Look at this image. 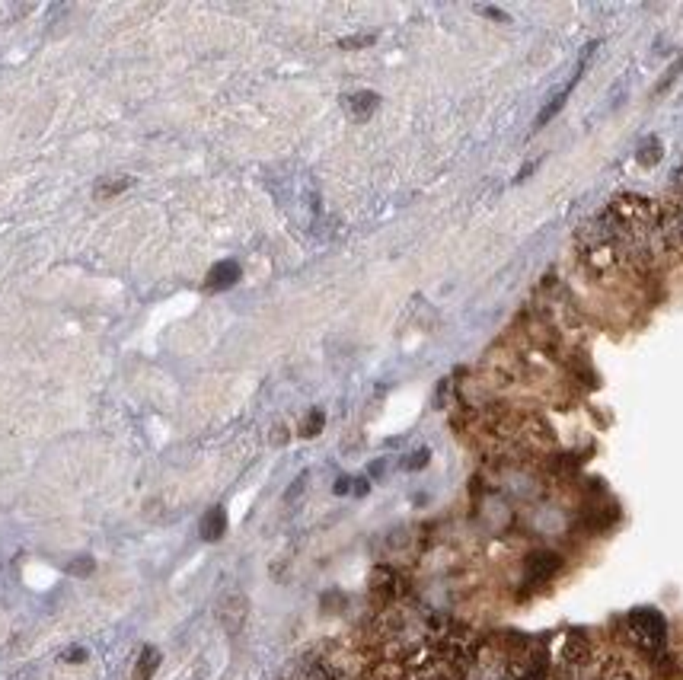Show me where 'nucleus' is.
I'll return each mask as SVG.
<instances>
[{
  "label": "nucleus",
  "instance_id": "f257e3e1",
  "mask_svg": "<svg viewBox=\"0 0 683 680\" xmlns=\"http://www.w3.org/2000/svg\"><path fill=\"white\" fill-rule=\"evenodd\" d=\"M629 636L639 648H645L649 655L661 652L664 642H668V626H664V617L658 610H632L626 620Z\"/></svg>",
  "mask_w": 683,
  "mask_h": 680
},
{
  "label": "nucleus",
  "instance_id": "4468645a",
  "mask_svg": "<svg viewBox=\"0 0 683 680\" xmlns=\"http://www.w3.org/2000/svg\"><path fill=\"white\" fill-rule=\"evenodd\" d=\"M64 661H68V665H80V661H87V648L70 646L68 652H64Z\"/></svg>",
  "mask_w": 683,
  "mask_h": 680
},
{
  "label": "nucleus",
  "instance_id": "20e7f679",
  "mask_svg": "<svg viewBox=\"0 0 683 680\" xmlns=\"http://www.w3.org/2000/svg\"><path fill=\"white\" fill-rule=\"evenodd\" d=\"M240 265L234 262V259H224V262H217L215 269L208 271V281H205V288L208 291H227V288H234L236 281H240Z\"/></svg>",
  "mask_w": 683,
  "mask_h": 680
},
{
  "label": "nucleus",
  "instance_id": "423d86ee",
  "mask_svg": "<svg viewBox=\"0 0 683 680\" xmlns=\"http://www.w3.org/2000/svg\"><path fill=\"white\" fill-rule=\"evenodd\" d=\"M224 534H227V511L217 505L211 511H205V518H201V540L217 543Z\"/></svg>",
  "mask_w": 683,
  "mask_h": 680
},
{
  "label": "nucleus",
  "instance_id": "1a4fd4ad",
  "mask_svg": "<svg viewBox=\"0 0 683 680\" xmlns=\"http://www.w3.org/2000/svg\"><path fill=\"white\" fill-rule=\"evenodd\" d=\"M348 109H352V115L358 118V122H364V118L371 115L374 109H377V93L364 90V93H355V96H348Z\"/></svg>",
  "mask_w": 683,
  "mask_h": 680
},
{
  "label": "nucleus",
  "instance_id": "2eb2a0df",
  "mask_svg": "<svg viewBox=\"0 0 683 680\" xmlns=\"http://www.w3.org/2000/svg\"><path fill=\"white\" fill-rule=\"evenodd\" d=\"M374 42V35H358V39H345V49H361V45H371Z\"/></svg>",
  "mask_w": 683,
  "mask_h": 680
},
{
  "label": "nucleus",
  "instance_id": "9d476101",
  "mask_svg": "<svg viewBox=\"0 0 683 680\" xmlns=\"http://www.w3.org/2000/svg\"><path fill=\"white\" fill-rule=\"evenodd\" d=\"M68 572H70V575L87 578V575H93V572H96V563H93V556H77L74 563L68 565Z\"/></svg>",
  "mask_w": 683,
  "mask_h": 680
},
{
  "label": "nucleus",
  "instance_id": "ddd939ff",
  "mask_svg": "<svg viewBox=\"0 0 683 680\" xmlns=\"http://www.w3.org/2000/svg\"><path fill=\"white\" fill-rule=\"evenodd\" d=\"M428 457H431V454H428V451H425V447H421V451H415V454H412V457H409V460H406V470H421V466L428 463Z\"/></svg>",
  "mask_w": 683,
  "mask_h": 680
},
{
  "label": "nucleus",
  "instance_id": "a211bd4d",
  "mask_svg": "<svg viewBox=\"0 0 683 680\" xmlns=\"http://www.w3.org/2000/svg\"><path fill=\"white\" fill-rule=\"evenodd\" d=\"M483 13H489V16H492V20H508V16H504V13H502V10H483Z\"/></svg>",
  "mask_w": 683,
  "mask_h": 680
},
{
  "label": "nucleus",
  "instance_id": "6e6552de",
  "mask_svg": "<svg viewBox=\"0 0 683 680\" xmlns=\"http://www.w3.org/2000/svg\"><path fill=\"white\" fill-rule=\"evenodd\" d=\"M132 176H112V179H103L96 182V188H93V198L96 202H106V198H112V195L125 192V188H132Z\"/></svg>",
  "mask_w": 683,
  "mask_h": 680
},
{
  "label": "nucleus",
  "instance_id": "7ed1b4c3",
  "mask_svg": "<svg viewBox=\"0 0 683 680\" xmlns=\"http://www.w3.org/2000/svg\"><path fill=\"white\" fill-rule=\"evenodd\" d=\"M591 51H594V45H591V49H587V51H585V58H581V64H578V68H575V70H572V77H568L566 84H562V90H559V93H556V96H549V103H546V105H543V109H540V115H537V128H543V125H546V122H549V118H552V115H556V112H559V109H562V105H566V99H568V93H572V90H575V84H578V80H581V74H585V68H587V61H591Z\"/></svg>",
  "mask_w": 683,
  "mask_h": 680
},
{
  "label": "nucleus",
  "instance_id": "f03ea898",
  "mask_svg": "<svg viewBox=\"0 0 683 680\" xmlns=\"http://www.w3.org/2000/svg\"><path fill=\"white\" fill-rule=\"evenodd\" d=\"M217 617H221V626L227 629V636H236V632L246 626L249 601L240 594V591H234V594H227L221 601V607H217Z\"/></svg>",
  "mask_w": 683,
  "mask_h": 680
},
{
  "label": "nucleus",
  "instance_id": "f3484780",
  "mask_svg": "<svg viewBox=\"0 0 683 680\" xmlns=\"http://www.w3.org/2000/svg\"><path fill=\"white\" fill-rule=\"evenodd\" d=\"M367 492V479H358V482H355V495H364Z\"/></svg>",
  "mask_w": 683,
  "mask_h": 680
},
{
  "label": "nucleus",
  "instance_id": "9b49d317",
  "mask_svg": "<svg viewBox=\"0 0 683 680\" xmlns=\"http://www.w3.org/2000/svg\"><path fill=\"white\" fill-rule=\"evenodd\" d=\"M658 160H661V141L651 138L649 144L639 150V163H642V167H651V163H658Z\"/></svg>",
  "mask_w": 683,
  "mask_h": 680
},
{
  "label": "nucleus",
  "instance_id": "0eeeda50",
  "mask_svg": "<svg viewBox=\"0 0 683 680\" xmlns=\"http://www.w3.org/2000/svg\"><path fill=\"white\" fill-rule=\"evenodd\" d=\"M157 667H160V648L144 646V648H141V655H138V661H134L132 680H151L153 674H157Z\"/></svg>",
  "mask_w": 683,
  "mask_h": 680
},
{
  "label": "nucleus",
  "instance_id": "f8f14e48",
  "mask_svg": "<svg viewBox=\"0 0 683 680\" xmlns=\"http://www.w3.org/2000/svg\"><path fill=\"white\" fill-rule=\"evenodd\" d=\"M323 422H326V416H323V409H313L310 416H307V422H304V437H317L319 435V428H323Z\"/></svg>",
  "mask_w": 683,
  "mask_h": 680
},
{
  "label": "nucleus",
  "instance_id": "39448f33",
  "mask_svg": "<svg viewBox=\"0 0 683 680\" xmlns=\"http://www.w3.org/2000/svg\"><path fill=\"white\" fill-rule=\"evenodd\" d=\"M556 569H559V556H552V553H533L530 559H527V578H530L533 584L549 582V578L556 575Z\"/></svg>",
  "mask_w": 683,
  "mask_h": 680
},
{
  "label": "nucleus",
  "instance_id": "dca6fc26",
  "mask_svg": "<svg viewBox=\"0 0 683 680\" xmlns=\"http://www.w3.org/2000/svg\"><path fill=\"white\" fill-rule=\"evenodd\" d=\"M348 486H352L348 479H338V482H336V495H345V492H348Z\"/></svg>",
  "mask_w": 683,
  "mask_h": 680
}]
</instances>
